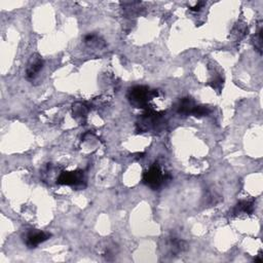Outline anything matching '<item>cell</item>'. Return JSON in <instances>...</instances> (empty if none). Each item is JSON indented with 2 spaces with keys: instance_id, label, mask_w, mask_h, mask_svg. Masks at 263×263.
<instances>
[{
  "instance_id": "cell-10",
  "label": "cell",
  "mask_w": 263,
  "mask_h": 263,
  "mask_svg": "<svg viewBox=\"0 0 263 263\" xmlns=\"http://www.w3.org/2000/svg\"><path fill=\"white\" fill-rule=\"evenodd\" d=\"M73 112L75 116H86L87 112H88V108L87 106L84 104H80V103H78V104L75 105V107L73 106Z\"/></svg>"
},
{
  "instance_id": "cell-9",
  "label": "cell",
  "mask_w": 263,
  "mask_h": 263,
  "mask_svg": "<svg viewBox=\"0 0 263 263\" xmlns=\"http://www.w3.org/2000/svg\"><path fill=\"white\" fill-rule=\"evenodd\" d=\"M209 113H210V109L208 107L196 105L193 112H192V115H194L196 117H201V116L208 115Z\"/></svg>"
},
{
  "instance_id": "cell-11",
  "label": "cell",
  "mask_w": 263,
  "mask_h": 263,
  "mask_svg": "<svg viewBox=\"0 0 263 263\" xmlns=\"http://www.w3.org/2000/svg\"><path fill=\"white\" fill-rule=\"evenodd\" d=\"M223 79L221 77H217L216 79H214V81L211 83V87L215 90L220 91L223 88Z\"/></svg>"
},
{
  "instance_id": "cell-3",
  "label": "cell",
  "mask_w": 263,
  "mask_h": 263,
  "mask_svg": "<svg viewBox=\"0 0 263 263\" xmlns=\"http://www.w3.org/2000/svg\"><path fill=\"white\" fill-rule=\"evenodd\" d=\"M162 118V113H158L153 110H147L144 114H142L138 123V126L141 131L147 132L150 130H155L156 126L159 124Z\"/></svg>"
},
{
  "instance_id": "cell-4",
  "label": "cell",
  "mask_w": 263,
  "mask_h": 263,
  "mask_svg": "<svg viewBox=\"0 0 263 263\" xmlns=\"http://www.w3.org/2000/svg\"><path fill=\"white\" fill-rule=\"evenodd\" d=\"M84 182V175L82 171H73V172H63L60 174L57 179V183L61 185H70V186H82Z\"/></svg>"
},
{
  "instance_id": "cell-7",
  "label": "cell",
  "mask_w": 263,
  "mask_h": 263,
  "mask_svg": "<svg viewBox=\"0 0 263 263\" xmlns=\"http://www.w3.org/2000/svg\"><path fill=\"white\" fill-rule=\"evenodd\" d=\"M195 106H196V104L192 98L185 97V98H182L177 102L175 108H176V111L179 114L189 115V114H192Z\"/></svg>"
},
{
  "instance_id": "cell-1",
  "label": "cell",
  "mask_w": 263,
  "mask_h": 263,
  "mask_svg": "<svg viewBox=\"0 0 263 263\" xmlns=\"http://www.w3.org/2000/svg\"><path fill=\"white\" fill-rule=\"evenodd\" d=\"M157 96V91L144 86H136L128 92V99L135 108H147L148 103Z\"/></svg>"
},
{
  "instance_id": "cell-6",
  "label": "cell",
  "mask_w": 263,
  "mask_h": 263,
  "mask_svg": "<svg viewBox=\"0 0 263 263\" xmlns=\"http://www.w3.org/2000/svg\"><path fill=\"white\" fill-rule=\"evenodd\" d=\"M51 238L50 233L43 231H30L26 237V245L28 248L33 249L37 246H39L43 242L48 241Z\"/></svg>"
},
{
  "instance_id": "cell-8",
  "label": "cell",
  "mask_w": 263,
  "mask_h": 263,
  "mask_svg": "<svg viewBox=\"0 0 263 263\" xmlns=\"http://www.w3.org/2000/svg\"><path fill=\"white\" fill-rule=\"evenodd\" d=\"M253 210H254V205H253V203L247 202V201H242L236 207H234L233 214L234 215H240L242 213L251 214Z\"/></svg>"
},
{
  "instance_id": "cell-12",
  "label": "cell",
  "mask_w": 263,
  "mask_h": 263,
  "mask_svg": "<svg viewBox=\"0 0 263 263\" xmlns=\"http://www.w3.org/2000/svg\"><path fill=\"white\" fill-rule=\"evenodd\" d=\"M204 5H205V2L204 1H200V2H197L194 6L189 7V9H190V11H192V12H200Z\"/></svg>"
},
{
  "instance_id": "cell-2",
  "label": "cell",
  "mask_w": 263,
  "mask_h": 263,
  "mask_svg": "<svg viewBox=\"0 0 263 263\" xmlns=\"http://www.w3.org/2000/svg\"><path fill=\"white\" fill-rule=\"evenodd\" d=\"M169 180H170V176L166 174L162 167L156 163L150 167L143 175L144 184L153 190L161 188Z\"/></svg>"
},
{
  "instance_id": "cell-5",
  "label": "cell",
  "mask_w": 263,
  "mask_h": 263,
  "mask_svg": "<svg viewBox=\"0 0 263 263\" xmlns=\"http://www.w3.org/2000/svg\"><path fill=\"white\" fill-rule=\"evenodd\" d=\"M44 66L43 59L38 55H33L26 68V77L29 80L35 79Z\"/></svg>"
}]
</instances>
